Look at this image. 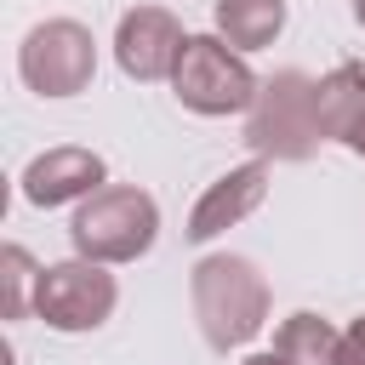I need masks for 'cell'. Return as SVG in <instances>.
<instances>
[{"mask_svg":"<svg viewBox=\"0 0 365 365\" xmlns=\"http://www.w3.org/2000/svg\"><path fill=\"white\" fill-rule=\"evenodd\" d=\"M182 23L165 6H131L114 29V57L131 80H165L182 57Z\"/></svg>","mask_w":365,"mask_h":365,"instance_id":"cell-7","label":"cell"},{"mask_svg":"<svg viewBox=\"0 0 365 365\" xmlns=\"http://www.w3.org/2000/svg\"><path fill=\"white\" fill-rule=\"evenodd\" d=\"M120 302V285L103 262H86V257H68V262H51L40 268V291H34V314L51 325V331H97Z\"/></svg>","mask_w":365,"mask_h":365,"instance_id":"cell-6","label":"cell"},{"mask_svg":"<svg viewBox=\"0 0 365 365\" xmlns=\"http://www.w3.org/2000/svg\"><path fill=\"white\" fill-rule=\"evenodd\" d=\"M245 143L262 160H308L325 143L319 125V80H308L302 68H279L262 80L251 114H245Z\"/></svg>","mask_w":365,"mask_h":365,"instance_id":"cell-2","label":"cell"},{"mask_svg":"<svg viewBox=\"0 0 365 365\" xmlns=\"http://www.w3.org/2000/svg\"><path fill=\"white\" fill-rule=\"evenodd\" d=\"M17 74L29 91L40 97H74L91 86L97 74V46H91V29L74 23V17H46L29 29L23 51H17Z\"/></svg>","mask_w":365,"mask_h":365,"instance_id":"cell-5","label":"cell"},{"mask_svg":"<svg viewBox=\"0 0 365 365\" xmlns=\"http://www.w3.org/2000/svg\"><path fill=\"white\" fill-rule=\"evenodd\" d=\"M188 297H194V319H200V336L228 354L240 342H251L262 325H268V279L257 274L251 257H200L194 274H188Z\"/></svg>","mask_w":365,"mask_h":365,"instance_id":"cell-1","label":"cell"},{"mask_svg":"<svg viewBox=\"0 0 365 365\" xmlns=\"http://www.w3.org/2000/svg\"><path fill=\"white\" fill-rule=\"evenodd\" d=\"M240 365H291V359H285V354H274V348H268V354H251V359H240Z\"/></svg>","mask_w":365,"mask_h":365,"instance_id":"cell-16","label":"cell"},{"mask_svg":"<svg viewBox=\"0 0 365 365\" xmlns=\"http://www.w3.org/2000/svg\"><path fill=\"white\" fill-rule=\"evenodd\" d=\"M354 17H359V23H365V0H354Z\"/></svg>","mask_w":365,"mask_h":365,"instance_id":"cell-17","label":"cell"},{"mask_svg":"<svg viewBox=\"0 0 365 365\" xmlns=\"http://www.w3.org/2000/svg\"><path fill=\"white\" fill-rule=\"evenodd\" d=\"M274 354H285L291 365H336L342 331H331L319 314H291V319L274 331Z\"/></svg>","mask_w":365,"mask_h":365,"instance_id":"cell-12","label":"cell"},{"mask_svg":"<svg viewBox=\"0 0 365 365\" xmlns=\"http://www.w3.org/2000/svg\"><path fill=\"white\" fill-rule=\"evenodd\" d=\"M171 91L194 114H251L262 80L245 68V57L217 34H188L182 57L171 68Z\"/></svg>","mask_w":365,"mask_h":365,"instance_id":"cell-4","label":"cell"},{"mask_svg":"<svg viewBox=\"0 0 365 365\" xmlns=\"http://www.w3.org/2000/svg\"><path fill=\"white\" fill-rule=\"evenodd\" d=\"M262 200H268V160L234 165V171H222V177L194 200V211H188V228H182V234H188L194 245H205V240H217L222 228L245 222Z\"/></svg>","mask_w":365,"mask_h":365,"instance_id":"cell-8","label":"cell"},{"mask_svg":"<svg viewBox=\"0 0 365 365\" xmlns=\"http://www.w3.org/2000/svg\"><path fill=\"white\" fill-rule=\"evenodd\" d=\"M336 365H365V319H354V325L342 331V354H336Z\"/></svg>","mask_w":365,"mask_h":365,"instance_id":"cell-14","label":"cell"},{"mask_svg":"<svg viewBox=\"0 0 365 365\" xmlns=\"http://www.w3.org/2000/svg\"><path fill=\"white\" fill-rule=\"evenodd\" d=\"M154 234H160V205L143 194V188H125V182H114V188H97L80 211H74V222H68V240H74V257H86V262H137L148 245H154Z\"/></svg>","mask_w":365,"mask_h":365,"instance_id":"cell-3","label":"cell"},{"mask_svg":"<svg viewBox=\"0 0 365 365\" xmlns=\"http://www.w3.org/2000/svg\"><path fill=\"white\" fill-rule=\"evenodd\" d=\"M211 17H217V40H228L234 51H262L285 29V0H217Z\"/></svg>","mask_w":365,"mask_h":365,"instance_id":"cell-10","label":"cell"},{"mask_svg":"<svg viewBox=\"0 0 365 365\" xmlns=\"http://www.w3.org/2000/svg\"><path fill=\"white\" fill-rule=\"evenodd\" d=\"M365 114V63H336L331 74H319V125L325 137H348V125Z\"/></svg>","mask_w":365,"mask_h":365,"instance_id":"cell-11","label":"cell"},{"mask_svg":"<svg viewBox=\"0 0 365 365\" xmlns=\"http://www.w3.org/2000/svg\"><path fill=\"white\" fill-rule=\"evenodd\" d=\"M34 291H40V268L23 245H6L0 251V314L6 319H23L34 308Z\"/></svg>","mask_w":365,"mask_h":365,"instance_id":"cell-13","label":"cell"},{"mask_svg":"<svg viewBox=\"0 0 365 365\" xmlns=\"http://www.w3.org/2000/svg\"><path fill=\"white\" fill-rule=\"evenodd\" d=\"M103 188V160L91 148H46L23 165V200L51 211V205H68V200H91Z\"/></svg>","mask_w":365,"mask_h":365,"instance_id":"cell-9","label":"cell"},{"mask_svg":"<svg viewBox=\"0 0 365 365\" xmlns=\"http://www.w3.org/2000/svg\"><path fill=\"white\" fill-rule=\"evenodd\" d=\"M342 143H348V148H354V154H359V160H365V114H359V120H354V125H348V137H342Z\"/></svg>","mask_w":365,"mask_h":365,"instance_id":"cell-15","label":"cell"}]
</instances>
